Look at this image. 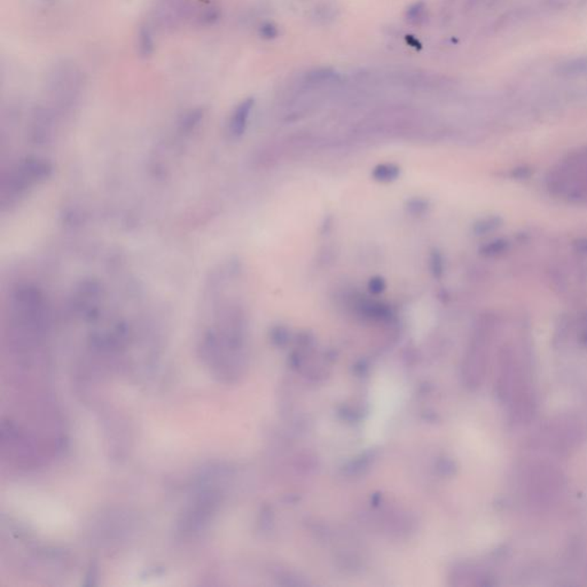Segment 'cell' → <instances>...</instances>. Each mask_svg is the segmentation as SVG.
Returning <instances> with one entry per match:
<instances>
[{"instance_id":"cell-17","label":"cell","mask_w":587,"mask_h":587,"mask_svg":"<svg viewBox=\"0 0 587 587\" xmlns=\"http://www.w3.org/2000/svg\"><path fill=\"white\" fill-rule=\"evenodd\" d=\"M432 272L436 276H441V271H443V263H441V255H432Z\"/></svg>"},{"instance_id":"cell-9","label":"cell","mask_w":587,"mask_h":587,"mask_svg":"<svg viewBox=\"0 0 587 587\" xmlns=\"http://www.w3.org/2000/svg\"><path fill=\"white\" fill-rule=\"evenodd\" d=\"M340 75L337 70L326 67L316 68L305 73L303 77V85L305 87L314 89V87L335 84L340 80Z\"/></svg>"},{"instance_id":"cell-11","label":"cell","mask_w":587,"mask_h":587,"mask_svg":"<svg viewBox=\"0 0 587 587\" xmlns=\"http://www.w3.org/2000/svg\"><path fill=\"white\" fill-rule=\"evenodd\" d=\"M155 29L150 26V23H143L139 28L137 36V51L141 57H152L155 51V39H154Z\"/></svg>"},{"instance_id":"cell-14","label":"cell","mask_w":587,"mask_h":587,"mask_svg":"<svg viewBox=\"0 0 587 587\" xmlns=\"http://www.w3.org/2000/svg\"><path fill=\"white\" fill-rule=\"evenodd\" d=\"M399 175V169L392 164L379 165L373 171V177L379 181H395Z\"/></svg>"},{"instance_id":"cell-6","label":"cell","mask_w":587,"mask_h":587,"mask_svg":"<svg viewBox=\"0 0 587 587\" xmlns=\"http://www.w3.org/2000/svg\"><path fill=\"white\" fill-rule=\"evenodd\" d=\"M197 0H155L150 26L160 31H172L191 21Z\"/></svg>"},{"instance_id":"cell-12","label":"cell","mask_w":587,"mask_h":587,"mask_svg":"<svg viewBox=\"0 0 587 587\" xmlns=\"http://www.w3.org/2000/svg\"><path fill=\"white\" fill-rule=\"evenodd\" d=\"M428 19V7L425 1H416L412 3L406 12H405V20L411 26L421 27L427 22Z\"/></svg>"},{"instance_id":"cell-18","label":"cell","mask_w":587,"mask_h":587,"mask_svg":"<svg viewBox=\"0 0 587 587\" xmlns=\"http://www.w3.org/2000/svg\"><path fill=\"white\" fill-rule=\"evenodd\" d=\"M369 287L372 292L379 294V292H383L386 283L380 278H374V279H371V281H369Z\"/></svg>"},{"instance_id":"cell-2","label":"cell","mask_w":587,"mask_h":587,"mask_svg":"<svg viewBox=\"0 0 587 587\" xmlns=\"http://www.w3.org/2000/svg\"><path fill=\"white\" fill-rule=\"evenodd\" d=\"M521 486L530 505L549 507L559 500L565 490V475L554 461L537 458L524 465Z\"/></svg>"},{"instance_id":"cell-13","label":"cell","mask_w":587,"mask_h":587,"mask_svg":"<svg viewBox=\"0 0 587 587\" xmlns=\"http://www.w3.org/2000/svg\"><path fill=\"white\" fill-rule=\"evenodd\" d=\"M339 15V10L333 3H321L312 10V19L319 24H328L333 22Z\"/></svg>"},{"instance_id":"cell-10","label":"cell","mask_w":587,"mask_h":587,"mask_svg":"<svg viewBox=\"0 0 587 587\" xmlns=\"http://www.w3.org/2000/svg\"><path fill=\"white\" fill-rule=\"evenodd\" d=\"M220 17V8L211 1L197 3L191 22L197 26H213Z\"/></svg>"},{"instance_id":"cell-4","label":"cell","mask_w":587,"mask_h":587,"mask_svg":"<svg viewBox=\"0 0 587 587\" xmlns=\"http://www.w3.org/2000/svg\"><path fill=\"white\" fill-rule=\"evenodd\" d=\"M586 438V428L581 420L572 414H562L551 420L540 430L538 444L553 453L565 454L578 448Z\"/></svg>"},{"instance_id":"cell-8","label":"cell","mask_w":587,"mask_h":587,"mask_svg":"<svg viewBox=\"0 0 587 587\" xmlns=\"http://www.w3.org/2000/svg\"><path fill=\"white\" fill-rule=\"evenodd\" d=\"M254 104V99L248 98L236 106L229 122V134L231 137L240 138L245 134Z\"/></svg>"},{"instance_id":"cell-5","label":"cell","mask_w":587,"mask_h":587,"mask_svg":"<svg viewBox=\"0 0 587 587\" xmlns=\"http://www.w3.org/2000/svg\"><path fill=\"white\" fill-rule=\"evenodd\" d=\"M51 165L38 159H27L3 179V206H10L23 197L28 190L51 174Z\"/></svg>"},{"instance_id":"cell-16","label":"cell","mask_w":587,"mask_h":587,"mask_svg":"<svg viewBox=\"0 0 587 587\" xmlns=\"http://www.w3.org/2000/svg\"><path fill=\"white\" fill-rule=\"evenodd\" d=\"M565 73L570 75H586L587 73V59L578 60L572 64H565Z\"/></svg>"},{"instance_id":"cell-1","label":"cell","mask_w":587,"mask_h":587,"mask_svg":"<svg viewBox=\"0 0 587 587\" xmlns=\"http://www.w3.org/2000/svg\"><path fill=\"white\" fill-rule=\"evenodd\" d=\"M495 386V394L507 409L511 423L523 425L532 419L536 412V395L530 360L524 349L513 344L502 348Z\"/></svg>"},{"instance_id":"cell-3","label":"cell","mask_w":587,"mask_h":587,"mask_svg":"<svg viewBox=\"0 0 587 587\" xmlns=\"http://www.w3.org/2000/svg\"><path fill=\"white\" fill-rule=\"evenodd\" d=\"M84 84V73L73 61H59L52 66L45 80V92L52 109L73 108L82 96Z\"/></svg>"},{"instance_id":"cell-7","label":"cell","mask_w":587,"mask_h":587,"mask_svg":"<svg viewBox=\"0 0 587 587\" xmlns=\"http://www.w3.org/2000/svg\"><path fill=\"white\" fill-rule=\"evenodd\" d=\"M389 78L397 84L412 89H441L452 83L448 77L427 71H398L390 73Z\"/></svg>"},{"instance_id":"cell-15","label":"cell","mask_w":587,"mask_h":587,"mask_svg":"<svg viewBox=\"0 0 587 587\" xmlns=\"http://www.w3.org/2000/svg\"><path fill=\"white\" fill-rule=\"evenodd\" d=\"M260 38L265 41H274L279 37V28L274 22H264L258 28Z\"/></svg>"}]
</instances>
